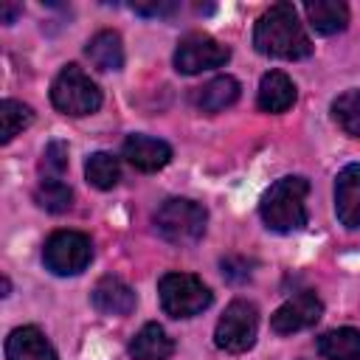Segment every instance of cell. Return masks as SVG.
I'll list each match as a JSON object with an SVG mask.
<instances>
[{
  "mask_svg": "<svg viewBox=\"0 0 360 360\" xmlns=\"http://www.w3.org/2000/svg\"><path fill=\"white\" fill-rule=\"evenodd\" d=\"M228 59H231V48L222 45V42H217L214 37H208L202 31L186 34L177 42V48H174V70L177 73H186V76H194V73L219 68Z\"/></svg>",
  "mask_w": 360,
  "mask_h": 360,
  "instance_id": "8",
  "label": "cell"
},
{
  "mask_svg": "<svg viewBox=\"0 0 360 360\" xmlns=\"http://www.w3.org/2000/svg\"><path fill=\"white\" fill-rule=\"evenodd\" d=\"M129 8H132L135 14H141V17H169V14H174L180 6L172 3V0H152V3H132Z\"/></svg>",
  "mask_w": 360,
  "mask_h": 360,
  "instance_id": "25",
  "label": "cell"
},
{
  "mask_svg": "<svg viewBox=\"0 0 360 360\" xmlns=\"http://www.w3.org/2000/svg\"><path fill=\"white\" fill-rule=\"evenodd\" d=\"M219 267H222V276L228 281H245L250 276V262H245L242 256H228L219 262Z\"/></svg>",
  "mask_w": 360,
  "mask_h": 360,
  "instance_id": "26",
  "label": "cell"
},
{
  "mask_svg": "<svg viewBox=\"0 0 360 360\" xmlns=\"http://www.w3.org/2000/svg\"><path fill=\"white\" fill-rule=\"evenodd\" d=\"M84 177L90 186L107 191L112 188L118 180H121V169H118V160L110 155V152H93L84 163Z\"/></svg>",
  "mask_w": 360,
  "mask_h": 360,
  "instance_id": "21",
  "label": "cell"
},
{
  "mask_svg": "<svg viewBox=\"0 0 360 360\" xmlns=\"http://www.w3.org/2000/svg\"><path fill=\"white\" fill-rule=\"evenodd\" d=\"M304 14H307L309 25L323 37L338 34L349 25V6L340 0H315V3L309 0V3H304Z\"/></svg>",
  "mask_w": 360,
  "mask_h": 360,
  "instance_id": "17",
  "label": "cell"
},
{
  "mask_svg": "<svg viewBox=\"0 0 360 360\" xmlns=\"http://www.w3.org/2000/svg\"><path fill=\"white\" fill-rule=\"evenodd\" d=\"M6 360H59V354L37 326H17L6 338Z\"/></svg>",
  "mask_w": 360,
  "mask_h": 360,
  "instance_id": "13",
  "label": "cell"
},
{
  "mask_svg": "<svg viewBox=\"0 0 360 360\" xmlns=\"http://www.w3.org/2000/svg\"><path fill=\"white\" fill-rule=\"evenodd\" d=\"M65 169H68V143L65 141H51L42 152V160H39L42 180H62Z\"/></svg>",
  "mask_w": 360,
  "mask_h": 360,
  "instance_id": "24",
  "label": "cell"
},
{
  "mask_svg": "<svg viewBox=\"0 0 360 360\" xmlns=\"http://www.w3.org/2000/svg\"><path fill=\"white\" fill-rule=\"evenodd\" d=\"M93 259V242L82 231H56L42 245V262L56 276H76Z\"/></svg>",
  "mask_w": 360,
  "mask_h": 360,
  "instance_id": "6",
  "label": "cell"
},
{
  "mask_svg": "<svg viewBox=\"0 0 360 360\" xmlns=\"http://www.w3.org/2000/svg\"><path fill=\"white\" fill-rule=\"evenodd\" d=\"M174 354V340L160 323H143L141 332L129 340L132 360H169Z\"/></svg>",
  "mask_w": 360,
  "mask_h": 360,
  "instance_id": "16",
  "label": "cell"
},
{
  "mask_svg": "<svg viewBox=\"0 0 360 360\" xmlns=\"http://www.w3.org/2000/svg\"><path fill=\"white\" fill-rule=\"evenodd\" d=\"M335 214L340 225L360 228V163H349L335 177Z\"/></svg>",
  "mask_w": 360,
  "mask_h": 360,
  "instance_id": "10",
  "label": "cell"
},
{
  "mask_svg": "<svg viewBox=\"0 0 360 360\" xmlns=\"http://www.w3.org/2000/svg\"><path fill=\"white\" fill-rule=\"evenodd\" d=\"M318 354L323 360H360V329L340 326L318 338Z\"/></svg>",
  "mask_w": 360,
  "mask_h": 360,
  "instance_id": "18",
  "label": "cell"
},
{
  "mask_svg": "<svg viewBox=\"0 0 360 360\" xmlns=\"http://www.w3.org/2000/svg\"><path fill=\"white\" fill-rule=\"evenodd\" d=\"M239 93H242V87H239V82L233 76H217V79L205 82L202 87H197L191 101H194L197 110L214 115V112H222L225 107L236 104Z\"/></svg>",
  "mask_w": 360,
  "mask_h": 360,
  "instance_id": "15",
  "label": "cell"
},
{
  "mask_svg": "<svg viewBox=\"0 0 360 360\" xmlns=\"http://www.w3.org/2000/svg\"><path fill=\"white\" fill-rule=\"evenodd\" d=\"M332 118L335 124L352 135L360 138V90H346L332 101Z\"/></svg>",
  "mask_w": 360,
  "mask_h": 360,
  "instance_id": "22",
  "label": "cell"
},
{
  "mask_svg": "<svg viewBox=\"0 0 360 360\" xmlns=\"http://www.w3.org/2000/svg\"><path fill=\"white\" fill-rule=\"evenodd\" d=\"M158 298L169 318H194L211 307V290L191 273H166L158 281Z\"/></svg>",
  "mask_w": 360,
  "mask_h": 360,
  "instance_id": "4",
  "label": "cell"
},
{
  "mask_svg": "<svg viewBox=\"0 0 360 360\" xmlns=\"http://www.w3.org/2000/svg\"><path fill=\"white\" fill-rule=\"evenodd\" d=\"M323 315V304L315 292L304 290V292H295L292 298H287L273 315H270V329L276 335H292V332H301V329H309L321 321Z\"/></svg>",
  "mask_w": 360,
  "mask_h": 360,
  "instance_id": "9",
  "label": "cell"
},
{
  "mask_svg": "<svg viewBox=\"0 0 360 360\" xmlns=\"http://www.w3.org/2000/svg\"><path fill=\"white\" fill-rule=\"evenodd\" d=\"M34 121V110L22 101L14 98H3L0 101V141L8 143L14 135H20L25 127H31Z\"/></svg>",
  "mask_w": 360,
  "mask_h": 360,
  "instance_id": "20",
  "label": "cell"
},
{
  "mask_svg": "<svg viewBox=\"0 0 360 360\" xmlns=\"http://www.w3.org/2000/svg\"><path fill=\"white\" fill-rule=\"evenodd\" d=\"M256 332H259V309L256 304L236 298L225 307L222 318L217 321L214 329V343L231 354L248 352L256 343Z\"/></svg>",
  "mask_w": 360,
  "mask_h": 360,
  "instance_id": "7",
  "label": "cell"
},
{
  "mask_svg": "<svg viewBox=\"0 0 360 360\" xmlns=\"http://www.w3.org/2000/svg\"><path fill=\"white\" fill-rule=\"evenodd\" d=\"M51 104L65 115H90L101 107V90L79 65H65L51 84Z\"/></svg>",
  "mask_w": 360,
  "mask_h": 360,
  "instance_id": "5",
  "label": "cell"
},
{
  "mask_svg": "<svg viewBox=\"0 0 360 360\" xmlns=\"http://www.w3.org/2000/svg\"><path fill=\"white\" fill-rule=\"evenodd\" d=\"M253 45L259 53L273 59H307L312 53V42L292 3H273L256 20Z\"/></svg>",
  "mask_w": 360,
  "mask_h": 360,
  "instance_id": "1",
  "label": "cell"
},
{
  "mask_svg": "<svg viewBox=\"0 0 360 360\" xmlns=\"http://www.w3.org/2000/svg\"><path fill=\"white\" fill-rule=\"evenodd\" d=\"M34 200H37L39 208H45L51 214H65L73 205V191L62 180H39V186L34 191Z\"/></svg>",
  "mask_w": 360,
  "mask_h": 360,
  "instance_id": "23",
  "label": "cell"
},
{
  "mask_svg": "<svg viewBox=\"0 0 360 360\" xmlns=\"http://www.w3.org/2000/svg\"><path fill=\"white\" fill-rule=\"evenodd\" d=\"M20 11H22L20 3H3V6H0V14H3V22H6V25H11Z\"/></svg>",
  "mask_w": 360,
  "mask_h": 360,
  "instance_id": "27",
  "label": "cell"
},
{
  "mask_svg": "<svg viewBox=\"0 0 360 360\" xmlns=\"http://www.w3.org/2000/svg\"><path fill=\"white\" fill-rule=\"evenodd\" d=\"M90 301L101 315H129L138 304L135 290L118 276H101L90 292Z\"/></svg>",
  "mask_w": 360,
  "mask_h": 360,
  "instance_id": "12",
  "label": "cell"
},
{
  "mask_svg": "<svg viewBox=\"0 0 360 360\" xmlns=\"http://www.w3.org/2000/svg\"><path fill=\"white\" fill-rule=\"evenodd\" d=\"M307 194H309V180L307 177L287 174V177L276 180L262 197V205H259L262 222L276 233L301 231L309 219Z\"/></svg>",
  "mask_w": 360,
  "mask_h": 360,
  "instance_id": "2",
  "label": "cell"
},
{
  "mask_svg": "<svg viewBox=\"0 0 360 360\" xmlns=\"http://www.w3.org/2000/svg\"><path fill=\"white\" fill-rule=\"evenodd\" d=\"M121 155L138 172H158L172 160V146L152 135H129L121 146Z\"/></svg>",
  "mask_w": 360,
  "mask_h": 360,
  "instance_id": "11",
  "label": "cell"
},
{
  "mask_svg": "<svg viewBox=\"0 0 360 360\" xmlns=\"http://www.w3.org/2000/svg\"><path fill=\"white\" fill-rule=\"evenodd\" d=\"M84 53L93 62V68H98V70H121L124 68V42L115 31H98L96 37H90Z\"/></svg>",
  "mask_w": 360,
  "mask_h": 360,
  "instance_id": "19",
  "label": "cell"
},
{
  "mask_svg": "<svg viewBox=\"0 0 360 360\" xmlns=\"http://www.w3.org/2000/svg\"><path fill=\"white\" fill-rule=\"evenodd\" d=\"M155 231L172 242V245H194L208 225V211L188 200V197H172L166 202H160V208L155 211Z\"/></svg>",
  "mask_w": 360,
  "mask_h": 360,
  "instance_id": "3",
  "label": "cell"
},
{
  "mask_svg": "<svg viewBox=\"0 0 360 360\" xmlns=\"http://www.w3.org/2000/svg\"><path fill=\"white\" fill-rule=\"evenodd\" d=\"M256 104L264 112H287L295 104V84L287 73L281 70H267L259 82Z\"/></svg>",
  "mask_w": 360,
  "mask_h": 360,
  "instance_id": "14",
  "label": "cell"
}]
</instances>
